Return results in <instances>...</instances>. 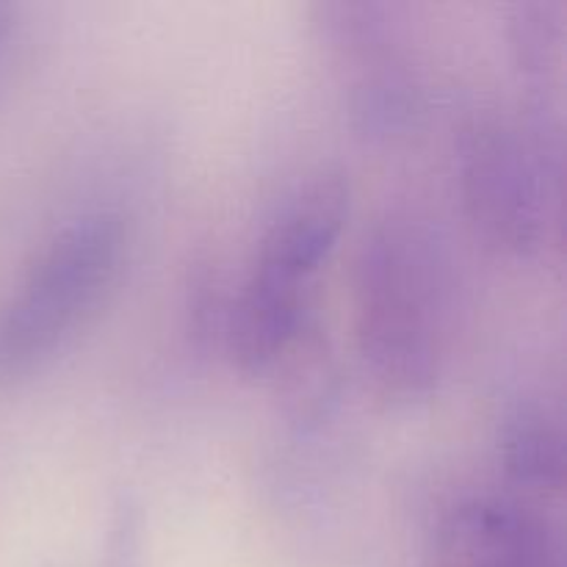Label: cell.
Masks as SVG:
<instances>
[{
    "mask_svg": "<svg viewBox=\"0 0 567 567\" xmlns=\"http://www.w3.org/2000/svg\"><path fill=\"white\" fill-rule=\"evenodd\" d=\"M347 214V183L319 177L271 221L227 319V349L238 369L264 374L293 347L310 280L336 247Z\"/></svg>",
    "mask_w": 567,
    "mask_h": 567,
    "instance_id": "obj_2",
    "label": "cell"
},
{
    "mask_svg": "<svg viewBox=\"0 0 567 567\" xmlns=\"http://www.w3.org/2000/svg\"><path fill=\"white\" fill-rule=\"evenodd\" d=\"M354 338L382 396L413 402L435 388L446 352V280L432 238L410 216L388 214L360 244Z\"/></svg>",
    "mask_w": 567,
    "mask_h": 567,
    "instance_id": "obj_1",
    "label": "cell"
},
{
    "mask_svg": "<svg viewBox=\"0 0 567 567\" xmlns=\"http://www.w3.org/2000/svg\"><path fill=\"white\" fill-rule=\"evenodd\" d=\"M17 33V6L3 3L0 0V66H3L6 55H9L11 42Z\"/></svg>",
    "mask_w": 567,
    "mask_h": 567,
    "instance_id": "obj_9",
    "label": "cell"
},
{
    "mask_svg": "<svg viewBox=\"0 0 567 567\" xmlns=\"http://www.w3.org/2000/svg\"><path fill=\"white\" fill-rule=\"evenodd\" d=\"M509 39L520 70L551 78L563 64L565 9L557 0H526L509 17Z\"/></svg>",
    "mask_w": 567,
    "mask_h": 567,
    "instance_id": "obj_8",
    "label": "cell"
},
{
    "mask_svg": "<svg viewBox=\"0 0 567 567\" xmlns=\"http://www.w3.org/2000/svg\"><path fill=\"white\" fill-rule=\"evenodd\" d=\"M127 233L92 214L55 233L0 302V385L31 374L86 321L120 275Z\"/></svg>",
    "mask_w": 567,
    "mask_h": 567,
    "instance_id": "obj_3",
    "label": "cell"
},
{
    "mask_svg": "<svg viewBox=\"0 0 567 567\" xmlns=\"http://www.w3.org/2000/svg\"><path fill=\"white\" fill-rule=\"evenodd\" d=\"M316 28L352 66V111L365 131H391L415 109V86L399 55L393 9L374 0H341L316 6Z\"/></svg>",
    "mask_w": 567,
    "mask_h": 567,
    "instance_id": "obj_5",
    "label": "cell"
},
{
    "mask_svg": "<svg viewBox=\"0 0 567 567\" xmlns=\"http://www.w3.org/2000/svg\"><path fill=\"white\" fill-rule=\"evenodd\" d=\"M437 567H563V546L546 515L529 504L482 496L446 515Z\"/></svg>",
    "mask_w": 567,
    "mask_h": 567,
    "instance_id": "obj_6",
    "label": "cell"
},
{
    "mask_svg": "<svg viewBox=\"0 0 567 567\" xmlns=\"http://www.w3.org/2000/svg\"><path fill=\"white\" fill-rule=\"evenodd\" d=\"M465 214L487 244L532 258L559 236V155L551 133L476 116L460 133Z\"/></svg>",
    "mask_w": 567,
    "mask_h": 567,
    "instance_id": "obj_4",
    "label": "cell"
},
{
    "mask_svg": "<svg viewBox=\"0 0 567 567\" xmlns=\"http://www.w3.org/2000/svg\"><path fill=\"white\" fill-rule=\"evenodd\" d=\"M502 463L509 480L526 491L559 493L565 485V437L546 410L526 408L509 419L502 435Z\"/></svg>",
    "mask_w": 567,
    "mask_h": 567,
    "instance_id": "obj_7",
    "label": "cell"
}]
</instances>
